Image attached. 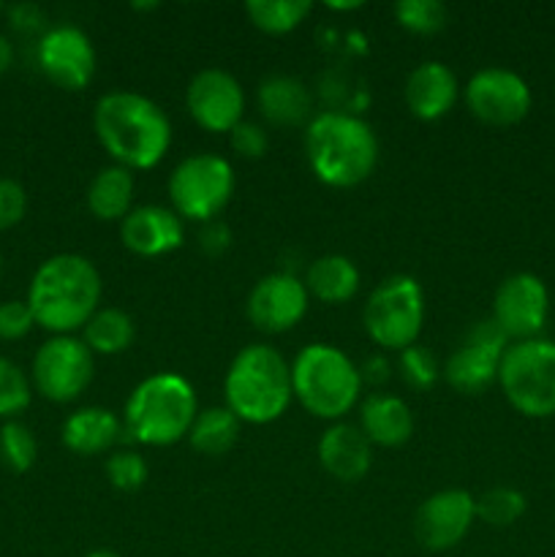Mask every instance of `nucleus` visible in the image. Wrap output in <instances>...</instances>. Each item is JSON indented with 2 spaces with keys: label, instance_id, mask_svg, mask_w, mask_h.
<instances>
[{
  "label": "nucleus",
  "instance_id": "f257e3e1",
  "mask_svg": "<svg viewBox=\"0 0 555 557\" xmlns=\"http://www.w3.org/2000/svg\"><path fill=\"white\" fill-rule=\"evenodd\" d=\"M92 128L103 150L128 172L158 166L172 145L166 112L139 92H107L98 98Z\"/></svg>",
  "mask_w": 555,
  "mask_h": 557
},
{
  "label": "nucleus",
  "instance_id": "f03ea898",
  "mask_svg": "<svg viewBox=\"0 0 555 557\" xmlns=\"http://www.w3.org/2000/svg\"><path fill=\"white\" fill-rule=\"evenodd\" d=\"M101 302V275L90 259L60 253L44 261L33 275L27 308L41 330L71 335L85 330Z\"/></svg>",
  "mask_w": 555,
  "mask_h": 557
},
{
  "label": "nucleus",
  "instance_id": "7ed1b4c3",
  "mask_svg": "<svg viewBox=\"0 0 555 557\" xmlns=\"http://www.w3.org/2000/svg\"><path fill=\"white\" fill-rule=\"evenodd\" d=\"M305 152L319 183L357 188L379 163V139L365 120L343 112L316 114L305 131Z\"/></svg>",
  "mask_w": 555,
  "mask_h": 557
},
{
  "label": "nucleus",
  "instance_id": "20e7f679",
  "mask_svg": "<svg viewBox=\"0 0 555 557\" xmlns=\"http://www.w3.org/2000/svg\"><path fill=\"white\" fill-rule=\"evenodd\" d=\"M226 408L248 424H270L292 403V364L272 346H245L229 364Z\"/></svg>",
  "mask_w": 555,
  "mask_h": 557
},
{
  "label": "nucleus",
  "instance_id": "39448f33",
  "mask_svg": "<svg viewBox=\"0 0 555 557\" xmlns=\"http://www.w3.org/2000/svg\"><path fill=\"white\" fill-rule=\"evenodd\" d=\"M194 386L177 373H156L141 381L125 403V430L145 446H172L194 428Z\"/></svg>",
  "mask_w": 555,
  "mask_h": 557
},
{
  "label": "nucleus",
  "instance_id": "423d86ee",
  "mask_svg": "<svg viewBox=\"0 0 555 557\" xmlns=\"http://www.w3.org/2000/svg\"><path fill=\"white\" fill-rule=\"evenodd\" d=\"M292 389L310 417L335 422L357 406L362 375L341 348L313 343V346H305L294 359Z\"/></svg>",
  "mask_w": 555,
  "mask_h": 557
},
{
  "label": "nucleus",
  "instance_id": "0eeeda50",
  "mask_svg": "<svg viewBox=\"0 0 555 557\" xmlns=\"http://www.w3.org/2000/svg\"><path fill=\"white\" fill-rule=\"evenodd\" d=\"M498 384L522 417H555V343L544 337L509 343L501 359Z\"/></svg>",
  "mask_w": 555,
  "mask_h": 557
},
{
  "label": "nucleus",
  "instance_id": "6e6552de",
  "mask_svg": "<svg viewBox=\"0 0 555 557\" xmlns=\"http://www.w3.org/2000/svg\"><path fill=\"white\" fill-rule=\"evenodd\" d=\"M424 324V292L411 275H395L375 286L365 305V330L386 351L414 346Z\"/></svg>",
  "mask_w": 555,
  "mask_h": 557
},
{
  "label": "nucleus",
  "instance_id": "1a4fd4ad",
  "mask_svg": "<svg viewBox=\"0 0 555 557\" xmlns=\"http://www.w3.org/2000/svg\"><path fill=\"white\" fill-rule=\"evenodd\" d=\"M232 166L212 152L185 158L169 177V199H172L174 212L188 221H215L218 212L232 199Z\"/></svg>",
  "mask_w": 555,
  "mask_h": 557
},
{
  "label": "nucleus",
  "instance_id": "9d476101",
  "mask_svg": "<svg viewBox=\"0 0 555 557\" xmlns=\"http://www.w3.org/2000/svg\"><path fill=\"white\" fill-rule=\"evenodd\" d=\"M92 373V351L74 335H54L33 359V384L52 403L76 400L90 386Z\"/></svg>",
  "mask_w": 555,
  "mask_h": 557
},
{
  "label": "nucleus",
  "instance_id": "9b49d317",
  "mask_svg": "<svg viewBox=\"0 0 555 557\" xmlns=\"http://www.w3.org/2000/svg\"><path fill=\"white\" fill-rule=\"evenodd\" d=\"M509 348V337L504 335L493 319L479 321L466 332L457 351L446 359L441 375L452 384V389L462 395H479L498 379L501 359Z\"/></svg>",
  "mask_w": 555,
  "mask_h": 557
},
{
  "label": "nucleus",
  "instance_id": "f8f14e48",
  "mask_svg": "<svg viewBox=\"0 0 555 557\" xmlns=\"http://www.w3.org/2000/svg\"><path fill=\"white\" fill-rule=\"evenodd\" d=\"M466 107L479 123L493 128L517 125L531 112V87L520 74L509 69H482L468 79Z\"/></svg>",
  "mask_w": 555,
  "mask_h": 557
},
{
  "label": "nucleus",
  "instance_id": "ddd939ff",
  "mask_svg": "<svg viewBox=\"0 0 555 557\" xmlns=\"http://www.w3.org/2000/svg\"><path fill=\"white\" fill-rule=\"evenodd\" d=\"M550 294L542 277L531 272H515L495 292L493 321L509 341H531L547 324Z\"/></svg>",
  "mask_w": 555,
  "mask_h": 557
},
{
  "label": "nucleus",
  "instance_id": "4468645a",
  "mask_svg": "<svg viewBox=\"0 0 555 557\" xmlns=\"http://www.w3.org/2000/svg\"><path fill=\"white\" fill-rule=\"evenodd\" d=\"M477 517V500L466 490H441L430 495L414 517L417 542L430 553H446L468 536Z\"/></svg>",
  "mask_w": 555,
  "mask_h": 557
},
{
  "label": "nucleus",
  "instance_id": "2eb2a0df",
  "mask_svg": "<svg viewBox=\"0 0 555 557\" xmlns=\"http://www.w3.org/2000/svg\"><path fill=\"white\" fill-rule=\"evenodd\" d=\"M308 297V288L299 277L288 275V272H272L250 288L245 313L256 330L281 335V332L294 330L305 319Z\"/></svg>",
  "mask_w": 555,
  "mask_h": 557
},
{
  "label": "nucleus",
  "instance_id": "dca6fc26",
  "mask_svg": "<svg viewBox=\"0 0 555 557\" xmlns=\"http://www.w3.org/2000/svg\"><path fill=\"white\" fill-rule=\"evenodd\" d=\"M185 107L196 125L212 134H229L234 125L243 123L245 92L229 71L205 69L190 79Z\"/></svg>",
  "mask_w": 555,
  "mask_h": 557
},
{
  "label": "nucleus",
  "instance_id": "f3484780",
  "mask_svg": "<svg viewBox=\"0 0 555 557\" xmlns=\"http://www.w3.org/2000/svg\"><path fill=\"white\" fill-rule=\"evenodd\" d=\"M38 65L52 85L85 90L96 76V49L79 27H52L38 44Z\"/></svg>",
  "mask_w": 555,
  "mask_h": 557
},
{
  "label": "nucleus",
  "instance_id": "a211bd4d",
  "mask_svg": "<svg viewBox=\"0 0 555 557\" xmlns=\"http://www.w3.org/2000/svg\"><path fill=\"white\" fill-rule=\"evenodd\" d=\"M120 237H123V245L131 253L156 259V256H166L183 245L185 226L183 218L169 210V207L145 205L136 207L123 218Z\"/></svg>",
  "mask_w": 555,
  "mask_h": 557
},
{
  "label": "nucleus",
  "instance_id": "6ab92c4d",
  "mask_svg": "<svg viewBox=\"0 0 555 557\" xmlns=\"http://www.w3.org/2000/svg\"><path fill=\"white\" fill-rule=\"evenodd\" d=\"M319 460L321 468L332 479L354 484L359 479H365V473L370 471V460H373V455H370V441L354 424L337 422L321 435Z\"/></svg>",
  "mask_w": 555,
  "mask_h": 557
},
{
  "label": "nucleus",
  "instance_id": "aec40b11",
  "mask_svg": "<svg viewBox=\"0 0 555 557\" xmlns=\"http://www.w3.org/2000/svg\"><path fill=\"white\" fill-rule=\"evenodd\" d=\"M457 101V76L439 60L417 65L406 79V103L414 117L441 120Z\"/></svg>",
  "mask_w": 555,
  "mask_h": 557
},
{
  "label": "nucleus",
  "instance_id": "412c9836",
  "mask_svg": "<svg viewBox=\"0 0 555 557\" xmlns=\"http://www.w3.org/2000/svg\"><path fill=\"white\" fill-rule=\"evenodd\" d=\"M359 424L365 438L384 449L403 446L414 433L411 408L395 395H370L359 406Z\"/></svg>",
  "mask_w": 555,
  "mask_h": 557
},
{
  "label": "nucleus",
  "instance_id": "4be33fe9",
  "mask_svg": "<svg viewBox=\"0 0 555 557\" xmlns=\"http://www.w3.org/2000/svg\"><path fill=\"white\" fill-rule=\"evenodd\" d=\"M123 424L109 408L87 406L71 413L63 424V444L74 455L92 457L103 455L120 441Z\"/></svg>",
  "mask_w": 555,
  "mask_h": 557
},
{
  "label": "nucleus",
  "instance_id": "5701e85b",
  "mask_svg": "<svg viewBox=\"0 0 555 557\" xmlns=\"http://www.w3.org/2000/svg\"><path fill=\"white\" fill-rule=\"evenodd\" d=\"M259 107L261 114L270 120L272 125L281 128H297L313 112V101H310L308 87L299 79L286 74L267 76L259 85Z\"/></svg>",
  "mask_w": 555,
  "mask_h": 557
},
{
  "label": "nucleus",
  "instance_id": "b1692460",
  "mask_svg": "<svg viewBox=\"0 0 555 557\" xmlns=\"http://www.w3.org/2000/svg\"><path fill=\"white\" fill-rule=\"evenodd\" d=\"M305 288L310 297L326 305L348 302L359 292V270L351 259L341 253H330L316 259L305 275Z\"/></svg>",
  "mask_w": 555,
  "mask_h": 557
},
{
  "label": "nucleus",
  "instance_id": "393cba45",
  "mask_svg": "<svg viewBox=\"0 0 555 557\" xmlns=\"http://www.w3.org/2000/svg\"><path fill=\"white\" fill-rule=\"evenodd\" d=\"M134 201V177L123 166H107L87 188V207L98 221H123Z\"/></svg>",
  "mask_w": 555,
  "mask_h": 557
},
{
  "label": "nucleus",
  "instance_id": "a878e982",
  "mask_svg": "<svg viewBox=\"0 0 555 557\" xmlns=\"http://www.w3.org/2000/svg\"><path fill=\"white\" fill-rule=\"evenodd\" d=\"M239 419L229 411L226 406L218 408H205V411L196 413L194 428H190L188 438L199 455L207 457H221L229 449H234L239 438Z\"/></svg>",
  "mask_w": 555,
  "mask_h": 557
},
{
  "label": "nucleus",
  "instance_id": "bb28decb",
  "mask_svg": "<svg viewBox=\"0 0 555 557\" xmlns=\"http://www.w3.org/2000/svg\"><path fill=\"white\" fill-rule=\"evenodd\" d=\"M134 343V321L120 308H98L85 324V346L101 357L128 351Z\"/></svg>",
  "mask_w": 555,
  "mask_h": 557
},
{
  "label": "nucleus",
  "instance_id": "cd10ccee",
  "mask_svg": "<svg viewBox=\"0 0 555 557\" xmlns=\"http://www.w3.org/2000/svg\"><path fill=\"white\" fill-rule=\"evenodd\" d=\"M313 11L310 0H248L245 14L254 22V27L270 33V36H286L294 27L305 22V16Z\"/></svg>",
  "mask_w": 555,
  "mask_h": 557
},
{
  "label": "nucleus",
  "instance_id": "c85d7f7f",
  "mask_svg": "<svg viewBox=\"0 0 555 557\" xmlns=\"http://www.w3.org/2000/svg\"><path fill=\"white\" fill-rule=\"evenodd\" d=\"M526 515V495L511 487H493L477 498V517L493 528L515 525Z\"/></svg>",
  "mask_w": 555,
  "mask_h": 557
},
{
  "label": "nucleus",
  "instance_id": "c756f323",
  "mask_svg": "<svg viewBox=\"0 0 555 557\" xmlns=\"http://www.w3.org/2000/svg\"><path fill=\"white\" fill-rule=\"evenodd\" d=\"M38 457V444L36 435L30 433V428H25L22 422H5L0 428V460L11 468L14 473H27L36 466Z\"/></svg>",
  "mask_w": 555,
  "mask_h": 557
},
{
  "label": "nucleus",
  "instance_id": "7c9ffc66",
  "mask_svg": "<svg viewBox=\"0 0 555 557\" xmlns=\"http://www.w3.org/2000/svg\"><path fill=\"white\" fill-rule=\"evenodd\" d=\"M395 20L417 36H433L446 27L449 11L441 0H400L395 5Z\"/></svg>",
  "mask_w": 555,
  "mask_h": 557
},
{
  "label": "nucleus",
  "instance_id": "2f4dec72",
  "mask_svg": "<svg viewBox=\"0 0 555 557\" xmlns=\"http://www.w3.org/2000/svg\"><path fill=\"white\" fill-rule=\"evenodd\" d=\"M30 384L20 364L0 357V417L11 419L30 406Z\"/></svg>",
  "mask_w": 555,
  "mask_h": 557
},
{
  "label": "nucleus",
  "instance_id": "473e14b6",
  "mask_svg": "<svg viewBox=\"0 0 555 557\" xmlns=\"http://www.w3.org/2000/svg\"><path fill=\"white\" fill-rule=\"evenodd\" d=\"M109 484L120 493H136L147 482V462L139 451L120 449L107 460Z\"/></svg>",
  "mask_w": 555,
  "mask_h": 557
},
{
  "label": "nucleus",
  "instance_id": "72a5a7b5",
  "mask_svg": "<svg viewBox=\"0 0 555 557\" xmlns=\"http://www.w3.org/2000/svg\"><path fill=\"white\" fill-rule=\"evenodd\" d=\"M397 368H400L403 381L419 392L430 389L441 375V368L439 362H435L433 354H430L428 348L417 346V343L408 346L406 351H400V362H397Z\"/></svg>",
  "mask_w": 555,
  "mask_h": 557
},
{
  "label": "nucleus",
  "instance_id": "f704fd0d",
  "mask_svg": "<svg viewBox=\"0 0 555 557\" xmlns=\"http://www.w3.org/2000/svg\"><path fill=\"white\" fill-rule=\"evenodd\" d=\"M36 326L27 302L11 299V302L0 305V341H20L27 332Z\"/></svg>",
  "mask_w": 555,
  "mask_h": 557
},
{
  "label": "nucleus",
  "instance_id": "c9c22d12",
  "mask_svg": "<svg viewBox=\"0 0 555 557\" xmlns=\"http://www.w3.org/2000/svg\"><path fill=\"white\" fill-rule=\"evenodd\" d=\"M229 141H232V150L243 158H261L270 147L267 131L261 125L248 123V120H243V123L229 131Z\"/></svg>",
  "mask_w": 555,
  "mask_h": 557
},
{
  "label": "nucleus",
  "instance_id": "e433bc0d",
  "mask_svg": "<svg viewBox=\"0 0 555 557\" xmlns=\"http://www.w3.org/2000/svg\"><path fill=\"white\" fill-rule=\"evenodd\" d=\"M27 196L16 180L0 177V232L16 226L25 218Z\"/></svg>",
  "mask_w": 555,
  "mask_h": 557
},
{
  "label": "nucleus",
  "instance_id": "4c0bfd02",
  "mask_svg": "<svg viewBox=\"0 0 555 557\" xmlns=\"http://www.w3.org/2000/svg\"><path fill=\"white\" fill-rule=\"evenodd\" d=\"M199 239L207 256H221L223 250H229V245H232V234H229V228L218 221L205 223Z\"/></svg>",
  "mask_w": 555,
  "mask_h": 557
},
{
  "label": "nucleus",
  "instance_id": "58836bf2",
  "mask_svg": "<svg viewBox=\"0 0 555 557\" xmlns=\"http://www.w3.org/2000/svg\"><path fill=\"white\" fill-rule=\"evenodd\" d=\"M9 16H11V25H14L16 30L33 33L38 30V27H44V11L33 3L14 5V9L9 11Z\"/></svg>",
  "mask_w": 555,
  "mask_h": 557
},
{
  "label": "nucleus",
  "instance_id": "ea45409f",
  "mask_svg": "<svg viewBox=\"0 0 555 557\" xmlns=\"http://www.w3.org/2000/svg\"><path fill=\"white\" fill-rule=\"evenodd\" d=\"M359 375H362V381H368V384L381 386L384 381H390L392 375L390 362H386V357H370L368 362L362 364V370H359Z\"/></svg>",
  "mask_w": 555,
  "mask_h": 557
},
{
  "label": "nucleus",
  "instance_id": "a19ab883",
  "mask_svg": "<svg viewBox=\"0 0 555 557\" xmlns=\"http://www.w3.org/2000/svg\"><path fill=\"white\" fill-rule=\"evenodd\" d=\"M11 63H14V47H11L9 38L0 36V74H5Z\"/></svg>",
  "mask_w": 555,
  "mask_h": 557
},
{
  "label": "nucleus",
  "instance_id": "79ce46f5",
  "mask_svg": "<svg viewBox=\"0 0 555 557\" xmlns=\"http://www.w3.org/2000/svg\"><path fill=\"white\" fill-rule=\"evenodd\" d=\"M330 9H335V11H351V9H362V3H330Z\"/></svg>",
  "mask_w": 555,
  "mask_h": 557
},
{
  "label": "nucleus",
  "instance_id": "37998d69",
  "mask_svg": "<svg viewBox=\"0 0 555 557\" xmlns=\"http://www.w3.org/2000/svg\"><path fill=\"white\" fill-rule=\"evenodd\" d=\"M87 557H120V555H114V553H109V549H98V553H90Z\"/></svg>",
  "mask_w": 555,
  "mask_h": 557
},
{
  "label": "nucleus",
  "instance_id": "c03bdc74",
  "mask_svg": "<svg viewBox=\"0 0 555 557\" xmlns=\"http://www.w3.org/2000/svg\"><path fill=\"white\" fill-rule=\"evenodd\" d=\"M0 275H3V256H0Z\"/></svg>",
  "mask_w": 555,
  "mask_h": 557
},
{
  "label": "nucleus",
  "instance_id": "a18cd8bd",
  "mask_svg": "<svg viewBox=\"0 0 555 557\" xmlns=\"http://www.w3.org/2000/svg\"><path fill=\"white\" fill-rule=\"evenodd\" d=\"M0 11H3V5H0Z\"/></svg>",
  "mask_w": 555,
  "mask_h": 557
}]
</instances>
